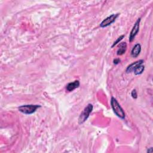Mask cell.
Masks as SVG:
<instances>
[{"label":"cell","instance_id":"ba28073f","mask_svg":"<svg viewBox=\"0 0 153 153\" xmlns=\"http://www.w3.org/2000/svg\"><path fill=\"white\" fill-rule=\"evenodd\" d=\"M80 86V82L78 80H75L74 82L69 83V84H67V90L68 92H72L74 90H75V88H78Z\"/></svg>","mask_w":153,"mask_h":153},{"label":"cell","instance_id":"277c9868","mask_svg":"<svg viewBox=\"0 0 153 153\" xmlns=\"http://www.w3.org/2000/svg\"><path fill=\"white\" fill-rule=\"evenodd\" d=\"M119 15H120V13L111 14V16H109L106 19H105L101 23L100 27L101 28H105V27L109 26L110 25H111L112 23H114L116 21L117 18L119 16Z\"/></svg>","mask_w":153,"mask_h":153},{"label":"cell","instance_id":"30bf717a","mask_svg":"<svg viewBox=\"0 0 153 153\" xmlns=\"http://www.w3.org/2000/svg\"><path fill=\"white\" fill-rule=\"evenodd\" d=\"M144 69H145V67L144 65H143V64H142V65H141L138 67H137L134 70L133 72L135 75H139V74H142V72H143Z\"/></svg>","mask_w":153,"mask_h":153},{"label":"cell","instance_id":"4fadbf2b","mask_svg":"<svg viewBox=\"0 0 153 153\" xmlns=\"http://www.w3.org/2000/svg\"><path fill=\"white\" fill-rule=\"evenodd\" d=\"M120 59H115L114 60V63L115 64V65H117V64H118L120 62Z\"/></svg>","mask_w":153,"mask_h":153},{"label":"cell","instance_id":"8fae6325","mask_svg":"<svg viewBox=\"0 0 153 153\" xmlns=\"http://www.w3.org/2000/svg\"><path fill=\"white\" fill-rule=\"evenodd\" d=\"M124 37H125L124 35H121L120 37H118V38H117V39L116 40V41L114 43V44H112V47H114L116 45H117L118 43H120L121 41H122V40L124 38Z\"/></svg>","mask_w":153,"mask_h":153},{"label":"cell","instance_id":"5bb4252c","mask_svg":"<svg viewBox=\"0 0 153 153\" xmlns=\"http://www.w3.org/2000/svg\"><path fill=\"white\" fill-rule=\"evenodd\" d=\"M152 152H153V149H152V147H151L150 148H149L148 150V151H147V152H148V153H152Z\"/></svg>","mask_w":153,"mask_h":153},{"label":"cell","instance_id":"6da1fadb","mask_svg":"<svg viewBox=\"0 0 153 153\" xmlns=\"http://www.w3.org/2000/svg\"><path fill=\"white\" fill-rule=\"evenodd\" d=\"M111 105L112 108V110H113L115 114L117 117L122 119H124L125 118L126 115L123 109L120 106V105L119 104L117 99L114 97L111 98Z\"/></svg>","mask_w":153,"mask_h":153},{"label":"cell","instance_id":"7a4b0ae2","mask_svg":"<svg viewBox=\"0 0 153 153\" xmlns=\"http://www.w3.org/2000/svg\"><path fill=\"white\" fill-rule=\"evenodd\" d=\"M93 109V105L91 103L88 104L87 107L84 108V109L82 112V113L80 114L78 118V123L80 124H82L86 122L88 117H89V115L92 112Z\"/></svg>","mask_w":153,"mask_h":153},{"label":"cell","instance_id":"5b68a950","mask_svg":"<svg viewBox=\"0 0 153 153\" xmlns=\"http://www.w3.org/2000/svg\"><path fill=\"white\" fill-rule=\"evenodd\" d=\"M141 18H139L138 20H136L135 23L134 24V25L133 27V28L132 31H131L130 35H129V40L130 42H132L136 35L138 34L139 30V26H140V22H141Z\"/></svg>","mask_w":153,"mask_h":153},{"label":"cell","instance_id":"9c48e42d","mask_svg":"<svg viewBox=\"0 0 153 153\" xmlns=\"http://www.w3.org/2000/svg\"><path fill=\"white\" fill-rule=\"evenodd\" d=\"M127 50V44L126 43H120L118 46V49L117 52V55H123L125 53L126 51Z\"/></svg>","mask_w":153,"mask_h":153},{"label":"cell","instance_id":"3957f363","mask_svg":"<svg viewBox=\"0 0 153 153\" xmlns=\"http://www.w3.org/2000/svg\"><path fill=\"white\" fill-rule=\"evenodd\" d=\"M40 107L41 106L38 105H25L18 107V109L23 114L29 115L34 113L37 109Z\"/></svg>","mask_w":153,"mask_h":153},{"label":"cell","instance_id":"7c38bea8","mask_svg":"<svg viewBox=\"0 0 153 153\" xmlns=\"http://www.w3.org/2000/svg\"><path fill=\"white\" fill-rule=\"evenodd\" d=\"M131 95L132 96V98L133 99H136L137 98H138V95H137V92H136V89H133L132 92V93H131Z\"/></svg>","mask_w":153,"mask_h":153},{"label":"cell","instance_id":"8992f818","mask_svg":"<svg viewBox=\"0 0 153 153\" xmlns=\"http://www.w3.org/2000/svg\"><path fill=\"white\" fill-rule=\"evenodd\" d=\"M143 62H144L143 60H139V61H136V62H133V63L131 64L130 65H129L127 67V68H126V72H127V73H130V72H133L134 70L137 67H138L141 65H142V64L143 63Z\"/></svg>","mask_w":153,"mask_h":153},{"label":"cell","instance_id":"52a82bcc","mask_svg":"<svg viewBox=\"0 0 153 153\" xmlns=\"http://www.w3.org/2000/svg\"><path fill=\"white\" fill-rule=\"evenodd\" d=\"M141 51V46L139 44H136L134 46L131 51V55L133 58H137L139 55Z\"/></svg>","mask_w":153,"mask_h":153}]
</instances>
